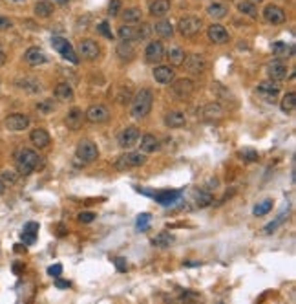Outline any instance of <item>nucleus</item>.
Returning <instances> with one entry per match:
<instances>
[{"label": "nucleus", "mask_w": 296, "mask_h": 304, "mask_svg": "<svg viewBox=\"0 0 296 304\" xmlns=\"http://www.w3.org/2000/svg\"><path fill=\"white\" fill-rule=\"evenodd\" d=\"M17 174L19 173H13V171H4V173L0 174V180L4 181V183H9V185H11V183L17 181Z\"/></svg>", "instance_id": "obj_49"}, {"label": "nucleus", "mask_w": 296, "mask_h": 304, "mask_svg": "<svg viewBox=\"0 0 296 304\" xmlns=\"http://www.w3.org/2000/svg\"><path fill=\"white\" fill-rule=\"evenodd\" d=\"M4 191H6V183H4V181L0 180V194L4 193Z\"/></svg>", "instance_id": "obj_60"}, {"label": "nucleus", "mask_w": 296, "mask_h": 304, "mask_svg": "<svg viewBox=\"0 0 296 304\" xmlns=\"http://www.w3.org/2000/svg\"><path fill=\"white\" fill-rule=\"evenodd\" d=\"M194 200H196L198 207H208L212 203V194H210V191H196Z\"/></svg>", "instance_id": "obj_39"}, {"label": "nucleus", "mask_w": 296, "mask_h": 304, "mask_svg": "<svg viewBox=\"0 0 296 304\" xmlns=\"http://www.w3.org/2000/svg\"><path fill=\"white\" fill-rule=\"evenodd\" d=\"M55 286L59 288V290H68V288H71V284H69L68 280H62V279H59V277L55 279Z\"/></svg>", "instance_id": "obj_57"}, {"label": "nucleus", "mask_w": 296, "mask_h": 304, "mask_svg": "<svg viewBox=\"0 0 296 304\" xmlns=\"http://www.w3.org/2000/svg\"><path fill=\"white\" fill-rule=\"evenodd\" d=\"M97 31H99V33H101V35H104V37H106L108 41H114V37H115V35H114V31H112V29H110V26H108V22H106V21L101 22V24L97 26Z\"/></svg>", "instance_id": "obj_46"}, {"label": "nucleus", "mask_w": 296, "mask_h": 304, "mask_svg": "<svg viewBox=\"0 0 296 304\" xmlns=\"http://www.w3.org/2000/svg\"><path fill=\"white\" fill-rule=\"evenodd\" d=\"M238 158L243 159V161H247V163H254V161L260 159V156H258V152H256L254 149H241V151L238 152Z\"/></svg>", "instance_id": "obj_43"}, {"label": "nucleus", "mask_w": 296, "mask_h": 304, "mask_svg": "<svg viewBox=\"0 0 296 304\" xmlns=\"http://www.w3.org/2000/svg\"><path fill=\"white\" fill-rule=\"evenodd\" d=\"M207 15L212 17L214 21H221V19H225L228 15V6L223 4V2H212L207 7Z\"/></svg>", "instance_id": "obj_28"}, {"label": "nucleus", "mask_w": 296, "mask_h": 304, "mask_svg": "<svg viewBox=\"0 0 296 304\" xmlns=\"http://www.w3.org/2000/svg\"><path fill=\"white\" fill-rule=\"evenodd\" d=\"M165 125L168 128H181L186 125V118L183 112L179 110H172V112H166L165 116Z\"/></svg>", "instance_id": "obj_25"}, {"label": "nucleus", "mask_w": 296, "mask_h": 304, "mask_svg": "<svg viewBox=\"0 0 296 304\" xmlns=\"http://www.w3.org/2000/svg\"><path fill=\"white\" fill-rule=\"evenodd\" d=\"M273 51L278 59H283V57H289L287 53H293V48L287 46L285 42H276V44H273Z\"/></svg>", "instance_id": "obj_44"}, {"label": "nucleus", "mask_w": 296, "mask_h": 304, "mask_svg": "<svg viewBox=\"0 0 296 304\" xmlns=\"http://www.w3.org/2000/svg\"><path fill=\"white\" fill-rule=\"evenodd\" d=\"M154 104V92L150 88H141V90L132 97V106L130 114L136 119H145L152 110Z\"/></svg>", "instance_id": "obj_2"}, {"label": "nucleus", "mask_w": 296, "mask_h": 304, "mask_svg": "<svg viewBox=\"0 0 296 304\" xmlns=\"http://www.w3.org/2000/svg\"><path fill=\"white\" fill-rule=\"evenodd\" d=\"M21 238H22V242L26 244V246H31V244L37 240V235H35V233H28V231H22Z\"/></svg>", "instance_id": "obj_52"}, {"label": "nucleus", "mask_w": 296, "mask_h": 304, "mask_svg": "<svg viewBox=\"0 0 296 304\" xmlns=\"http://www.w3.org/2000/svg\"><path fill=\"white\" fill-rule=\"evenodd\" d=\"M22 231H28V233H35V235H37V233H39V224H37V222H28Z\"/></svg>", "instance_id": "obj_55"}, {"label": "nucleus", "mask_w": 296, "mask_h": 304, "mask_svg": "<svg viewBox=\"0 0 296 304\" xmlns=\"http://www.w3.org/2000/svg\"><path fill=\"white\" fill-rule=\"evenodd\" d=\"M112 262H114V266H115V270H117L119 273H123V271L128 270V262H126V258H124V256H115Z\"/></svg>", "instance_id": "obj_47"}, {"label": "nucleus", "mask_w": 296, "mask_h": 304, "mask_svg": "<svg viewBox=\"0 0 296 304\" xmlns=\"http://www.w3.org/2000/svg\"><path fill=\"white\" fill-rule=\"evenodd\" d=\"M152 31H156L161 39H172L176 29H174V24L170 21L159 19V22H156V26H152Z\"/></svg>", "instance_id": "obj_24"}, {"label": "nucleus", "mask_w": 296, "mask_h": 304, "mask_svg": "<svg viewBox=\"0 0 296 304\" xmlns=\"http://www.w3.org/2000/svg\"><path fill=\"white\" fill-rule=\"evenodd\" d=\"M154 198L158 202L159 205H174L176 202L181 198V191H163V193L154 194Z\"/></svg>", "instance_id": "obj_26"}, {"label": "nucleus", "mask_w": 296, "mask_h": 304, "mask_svg": "<svg viewBox=\"0 0 296 304\" xmlns=\"http://www.w3.org/2000/svg\"><path fill=\"white\" fill-rule=\"evenodd\" d=\"M29 141H31L37 149H46V147H49V143H51V138H49V134L44 130V128H35V130H31V134H29Z\"/></svg>", "instance_id": "obj_22"}, {"label": "nucleus", "mask_w": 296, "mask_h": 304, "mask_svg": "<svg viewBox=\"0 0 296 304\" xmlns=\"http://www.w3.org/2000/svg\"><path fill=\"white\" fill-rule=\"evenodd\" d=\"M148 222H150V214L148 213H143V214H139V218H137V229H146V226H148Z\"/></svg>", "instance_id": "obj_53"}, {"label": "nucleus", "mask_w": 296, "mask_h": 304, "mask_svg": "<svg viewBox=\"0 0 296 304\" xmlns=\"http://www.w3.org/2000/svg\"><path fill=\"white\" fill-rule=\"evenodd\" d=\"M121 13V0H112L108 6V15L110 17H117Z\"/></svg>", "instance_id": "obj_50"}, {"label": "nucleus", "mask_w": 296, "mask_h": 304, "mask_svg": "<svg viewBox=\"0 0 296 304\" xmlns=\"http://www.w3.org/2000/svg\"><path fill=\"white\" fill-rule=\"evenodd\" d=\"M280 108L283 114H293L296 108V94L295 92H287L280 101Z\"/></svg>", "instance_id": "obj_35"}, {"label": "nucleus", "mask_w": 296, "mask_h": 304, "mask_svg": "<svg viewBox=\"0 0 296 304\" xmlns=\"http://www.w3.org/2000/svg\"><path fill=\"white\" fill-rule=\"evenodd\" d=\"M17 161V173L22 176H29L33 174L39 167L42 165V158L39 156V152L33 149H21L15 156Z\"/></svg>", "instance_id": "obj_1"}, {"label": "nucleus", "mask_w": 296, "mask_h": 304, "mask_svg": "<svg viewBox=\"0 0 296 304\" xmlns=\"http://www.w3.org/2000/svg\"><path fill=\"white\" fill-rule=\"evenodd\" d=\"M287 72H289V68H287V64L282 59H274L267 66V76L273 81H283L287 77Z\"/></svg>", "instance_id": "obj_17"}, {"label": "nucleus", "mask_w": 296, "mask_h": 304, "mask_svg": "<svg viewBox=\"0 0 296 304\" xmlns=\"http://www.w3.org/2000/svg\"><path fill=\"white\" fill-rule=\"evenodd\" d=\"M165 59V46L161 41H152L145 50V61L150 64H159Z\"/></svg>", "instance_id": "obj_12"}, {"label": "nucleus", "mask_w": 296, "mask_h": 304, "mask_svg": "<svg viewBox=\"0 0 296 304\" xmlns=\"http://www.w3.org/2000/svg\"><path fill=\"white\" fill-rule=\"evenodd\" d=\"M152 35V26L148 22H141L139 26H136V41H146Z\"/></svg>", "instance_id": "obj_41"}, {"label": "nucleus", "mask_w": 296, "mask_h": 304, "mask_svg": "<svg viewBox=\"0 0 296 304\" xmlns=\"http://www.w3.org/2000/svg\"><path fill=\"white\" fill-rule=\"evenodd\" d=\"M55 2H68V0H55Z\"/></svg>", "instance_id": "obj_63"}, {"label": "nucleus", "mask_w": 296, "mask_h": 304, "mask_svg": "<svg viewBox=\"0 0 296 304\" xmlns=\"http://www.w3.org/2000/svg\"><path fill=\"white\" fill-rule=\"evenodd\" d=\"M154 246H158V248H170L174 244V235H170L168 231H161L159 235H156V238L152 240Z\"/></svg>", "instance_id": "obj_37"}, {"label": "nucleus", "mask_w": 296, "mask_h": 304, "mask_svg": "<svg viewBox=\"0 0 296 304\" xmlns=\"http://www.w3.org/2000/svg\"><path fill=\"white\" fill-rule=\"evenodd\" d=\"M170 0H152L148 6V13L154 19H165L170 13Z\"/></svg>", "instance_id": "obj_19"}, {"label": "nucleus", "mask_w": 296, "mask_h": 304, "mask_svg": "<svg viewBox=\"0 0 296 304\" xmlns=\"http://www.w3.org/2000/svg\"><path fill=\"white\" fill-rule=\"evenodd\" d=\"M256 92H258V90H256ZM258 96L262 97V99H265L267 103H274L276 97H278V96H274V94H267V92H258Z\"/></svg>", "instance_id": "obj_56"}, {"label": "nucleus", "mask_w": 296, "mask_h": 304, "mask_svg": "<svg viewBox=\"0 0 296 304\" xmlns=\"http://www.w3.org/2000/svg\"><path fill=\"white\" fill-rule=\"evenodd\" d=\"M7 61V55H6V51H4V48H2V44H0V68L6 64Z\"/></svg>", "instance_id": "obj_58"}, {"label": "nucleus", "mask_w": 296, "mask_h": 304, "mask_svg": "<svg viewBox=\"0 0 296 304\" xmlns=\"http://www.w3.org/2000/svg\"><path fill=\"white\" fill-rule=\"evenodd\" d=\"M178 31L181 37H186V39H192L196 35L200 33L203 29V22H201L200 17H194V15H186V17H181L178 22Z\"/></svg>", "instance_id": "obj_3"}, {"label": "nucleus", "mask_w": 296, "mask_h": 304, "mask_svg": "<svg viewBox=\"0 0 296 304\" xmlns=\"http://www.w3.org/2000/svg\"><path fill=\"white\" fill-rule=\"evenodd\" d=\"M77 220L81 222V224H91V222L95 220V213H91V211H83V213H79Z\"/></svg>", "instance_id": "obj_48"}, {"label": "nucleus", "mask_w": 296, "mask_h": 304, "mask_svg": "<svg viewBox=\"0 0 296 304\" xmlns=\"http://www.w3.org/2000/svg\"><path fill=\"white\" fill-rule=\"evenodd\" d=\"M207 37L208 41L212 42V44H227L230 41V33L227 31L225 26H221V24H210L207 28Z\"/></svg>", "instance_id": "obj_15"}, {"label": "nucleus", "mask_w": 296, "mask_h": 304, "mask_svg": "<svg viewBox=\"0 0 296 304\" xmlns=\"http://www.w3.org/2000/svg\"><path fill=\"white\" fill-rule=\"evenodd\" d=\"M84 119L86 118H84V112L81 108H71L64 121H66V127H68L69 130H79L83 127Z\"/></svg>", "instance_id": "obj_21"}, {"label": "nucleus", "mask_w": 296, "mask_h": 304, "mask_svg": "<svg viewBox=\"0 0 296 304\" xmlns=\"http://www.w3.org/2000/svg\"><path fill=\"white\" fill-rule=\"evenodd\" d=\"M252 2H254V4H256V2H258V4H260V2H263V0H252Z\"/></svg>", "instance_id": "obj_62"}, {"label": "nucleus", "mask_w": 296, "mask_h": 304, "mask_svg": "<svg viewBox=\"0 0 296 304\" xmlns=\"http://www.w3.org/2000/svg\"><path fill=\"white\" fill-rule=\"evenodd\" d=\"M24 61L28 62L29 66H41L44 62H48V55H46L39 46H29V48L24 51Z\"/></svg>", "instance_id": "obj_18"}, {"label": "nucleus", "mask_w": 296, "mask_h": 304, "mask_svg": "<svg viewBox=\"0 0 296 304\" xmlns=\"http://www.w3.org/2000/svg\"><path fill=\"white\" fill-rule=\"evenodd\" d=\"M263 19L265 22L269 24H273V26H278V24H283V22L287 21V13H285V9L280 6H276V4H267V6L263 7Z\"/></svg>", "instance_id": "obj_10"}, {"label": "nucleus", "mask_w": 296, "mask_h": 304, "mask_svg": "<svg viewBox=\"0 0 296 304\" xmlns=\"http://www.w3.org/2000/svg\"><path fill=\"white\" fill-rule=\"evenodd\" d=\"M84 118H86V121L95 125L106 123L110 119V110L104 104H91L88 110L84 112Z\"/></svg>", "instance_id": "obj_11"}, {"label": "nucleus", "mask_w": 296, "mask_h": 304, "mask_svg": "<svg viewBox=\"0 0 296 304\" xmlns=\"http://www.w3.org/2000/svg\"><path fill=\"white\" fill-rule=\"evenodd\" d=\"M37 110L41 112V114H51V112L55 110V103H53V99H42L37 103Z\"/></svg>", "instance_id": "obj_45"}, {"label": "nucleus", "mask_w": 296, "mask_h": 304, "mask_svg": "<svg viewBox=\"0 0 296 304\" xmlns=\"http://www.w3.org/2000/svg\"><path fill=\"white\" fill-rule=\"evenodd\" d=\"M139 145H141V152H145V154H152V152H158L161 149V143H159V139L154 134H145L141 138Z\"/></svg>", "instance_id": "obj_27"}, {"label": "nucleus", "mask_w": 296, "mask_h": 304, "mask_svg": "<svg viewBox=\"0 0 296 304\" xmlns=\"http://www.w3.org/2000/svg\"><path fill=\"white\" fill-rule=\"evenodd\" d=\"M238 11L241 15L249 17V19H256L258 17V6L252 0H241V2H238Z\"/></svg>", "instance_id": "obj_34"}, {"label": "nucleus", "mask_w": 296, "mask_h": 304, "mask_svg": "<svg viewBox=\"0 0 296 304\" xmlns=\"http://www.w3.org/2000/svg\"><path fill=\"white\" fill-rule=\"evenodd\" d=\"M29 118L26 116V114H9L6 119H4V125H6V128L7 130H11V132H22V130H26L29 127Z\"/></svg>", "instance_id": "obj_13"}, {"label": "nucleus", "mask_w": 296, "mask_h": 304, "mask_svg": "<svg viewBox=\"0 0 296 304\" xmlns=\"http://www.w3.org/2000/svg\"><path fill=\"white\" fill-rule=\"evenodd\" d=\"M73 96H75V92L69 83H59L55 86V97L59 101H71Z\"/></svg>", "instance_id": "obj_33"}, {"label": "nucleus", "mask_w": 296, "mask_h": 304, "mask_svg": "<svg viewBox=\"0 0 296 304\" xmlns=\"http://www.w3.org/2000/svg\"><path fill=\"white\" fill-rule=\"evenodd\" d=\"M183 66L190 76H201L207 70V59L201 53H190L188 57H185Z\"/></svg>", "instance_id": "obj_9"}, {"label": "nucleus", "mask_w": 296, "mask_h": 304, "mask_svg": "<svg viewBox=\"0 0 296 304\" xmlns=\"http://www.w3.org/2000/svg\"><path fill=\"white\" fill-rule=\"evenodd\" d=\"M165 57L168 59V62H170V66H181L183 64V61H185V50L179 48V46H174V48H170L168 51H165Z\"/></svg>", "instance_id": "obj_32"}, {"label": "nucleus", "mask_w": 296, "mask_h": 304, "mask_svg": "<svg viewBox=\"0 0 296 304\" xmlns=\"http://www.w3.org/2000/svg\"><path fill=\"white\" fill-rule=\"evenodd\" d=\"M115 53L121 61H132L136 57V50H134V44L128 41H121L115 48Z\"/></svg>", "instance_id": "obj_31"}, {"label": "nucleus", "mask_w": 296, "mask_h": 304, "mask_svg": "<svg viewBox=\"0 0 296 304\" xmlns=\"http://www.w3.org/2000/svg\"><path fill=\"white\" fill-rule=\"evenodd\" d=\"M146 163V154L145 152H126L123 156H119L117 161H115V169L124 173V171H128L132 167H141Z\"/></svg>", "instance_id": "obj_4"}, {"label": "nucleus", "mask_w": 296, "mask_h": 304, "mask_svg": "<svg viewBox=\"0 0 296 304\" xmlns=\"http://www.w3.org/2000/svg\"><path fill=\"white\" fill-rule=\"evenodd\" d=\"M117 37L119 41H136V26H132V24H123V26H119L117 29Z\"/></svg>", "instance_id": "obj_36"}, {"label": "nucleus", "mask_w": 296, "mask_h": 304, "mask_svg": "<svg viewBox=\"0 0 296 304\" xmlns=\"http://www.w3.org/2000/svg\"><path fill=\"white\" fill-rule=\"evenodd\" d=\"M17 88H21V90L28 92V94H37V92H41V83H39V79H35V77H24V79H19L17 81Z\"/></svg>", "instance_id": "obj_29"}, {"label": "nucleus", "mask_w": 296, "mask_h": 304, "mask_svg": "<svg viewBox=\"0 0 296 304\" xmlns=\"http://www.w3.org/2000/svg\"><path fill=\"white\" fill-rule=\"evenodd\" d=\"M152 76H154V79H156V83L168 84V83H172L174 81V77H176V70H174V66H170V64H159V66L154 68Z\"/></svg>", "instance_id": "obj_16"}, {"label": "nucleus", "mask_w": 296, "mask_h": 304, "mask_svg": "<svg viewBox=\"0 0 296 304\" xmlns=\"http://www.w3.org/2000/svg\"><path fill=\"white\" fill-rule=\"evenodd\" d=\"M9 2H24V0H9Z\"/></svg>", "instance_id": "obj_61"}, {"label": "nucleus", "mask_w": 296, "mask_h": 304, "mask_svg": "<svg viewBox=\"0 0 296 304\" xmlns=\"http://www.w3.org/2000/svg\"><path fill=\"white\" fill-rule=\"evenodd\" d=\"M198 114H200L203 119H207V121H214V119L223 118L225 110H223V106H221L220 103H208V104H205Z\"/></svg>", "instance_id": "obj_20"}, {"label": "nucleus", "mask_w": 296, "mask_h": 304, "mask_svg": "<svg viewBox=\"0 0 296 304\" xmlns=\"http://www.w3.org/2000/svg\"><path fill=\"white\" fill-rule=\"evenodd\" d=\"M75 156L81 163H91V161H95V159L99 158V149H97V145L93 141H90V139H81V141L77 143Z\"/></svg>", "instance_id": "obj_5"}, {"label": "nucleus", "mask_w": 296, "mask_h": 304, "mask_svg": "<svg viewBox=\"0 0 296 304\" xmlns=\"http://www.w3.org/2000/svg\"><path fill=\"white\" fill-rule=\"evenodd\" d=\"M11 28H13V21L9 17L0 15V31H6V29H11Z\"/></svg>", "instance_id": "obj_51"}, {"label": "nucleus", "mask_w": 296, "mask_h": 304, "mask_svg": "<svg viewBox=\"0 0 296 304\" xmlns=\"http://www.w3.org/2000/svg\"><path fill=\"white\" fill-rule=\"evenodd\" d=\"M287 214H289V211H283V213L278 214V216H276L274 220L271 222V224H267V226L263 228V233H265V235H271V233H274L276 229L280 228V226H282L283 222H285V218H287Z\"/></svg>", "instance_id": "obj_38"}, {"label": "nucleus", "mask_w": 296, "mask_h": 304, "mask_svg": "<svg viewBox=\"0 0 296 304\" xmlns=\"http://www.w3.org/2000/svg\"><path fill=\"white\" fill-rule=\"evenodd\" d=\"M196 90V83H194L192 79H188V77H183V79H178V81H174L172 83V96L178 99V101H186V99H190Z\"/></svg>", "instance_id": "obj_6"}, {"label": "nucleus", "mask_w": 296, "mask_h": 304, "mask_svg": "<svg viewBox=\"0 0 296 304\" xmlns=\"http://www.w3.org/2000/svg\"><path fill=\"white\" fill-rule=\"evenodd\" d=\"M33 13L37 15L39 19H49L51 15L55 13V6H53V2H49V0H39L33 6Z\"/></svg>", "instance_id": "obj_23"}, {"label": "nucleus", "mask_w": 296, "mask_h": 304, "mask_svg": "<svg viewBox=\"0 0 296 304\" xmlns=\"http://www.w3.org/2000/svg\"><path fill=\"white\" fill-rule=\"evenodd\" d=\"M273 209V200H263V202H258L252 209V214L254 216H265Z\"/></svg>", "instance_id": "obj_42"}, {"label": "nucleus", "mask_w": 296, "mask_h": 304, "mask_svg": "<svg viewBox=\"0 0 296 304\" xmlns=\"http://www.w3.org/2000/svg\"><path fill=\"white\" fill-rule=\"evenodd\" d=\"M51 46H53V50H57L66 61L73 62V64L79 62V55H77V51L73 50V46H71V42H69L68 39H64V37H51Z\"/></svg>", "instance_id": "obj_7"}, {"label": "nucleus", "mask_w": 296, "mask_h": 304, "mask_svg": "<svg viewBox=\"0 0 296 304\" xmlns=\"http://www.w3.org/2000/svg\"><path fill=\"white\" fill-rule=\"evenodd\" d=\"M123 13L121 15V19H123L124 24H134V22H141L143 19V11H141V7L137 6H132V7H126V9H121Z\"/></svg>", "instance_id": "obj_30"}, {"label": "nucleus", "mask_w": 296, "mask_h": 304, "mask_svg": "<svg viewBox=\"0 0 296 304\" xmlns=\"http://www.w3.org/2000/svg\"><path fill=\"white\" fill-rule=\"evenodd\" d=\"M48 275L49 277H61L62 275V266L61 264H55V266H49L48 268Z\"/></svg>", "instance_id": "obj_54"}, {"label": "nucleus", "mask_w": 296, "mask_h": 304, "mask_svg": "<svg viewBox=\"0 0 296 304\" xmlns=\"http://www.w3.org/2000/svg\"><path fill=\"white\" fill-rule=\"evenodd\" d=\"M77 55H81L84 61H97L101 55V46L93 39H83L77 46Z\"/></svg>", "instance_id": "obj_8"}, {"label": "nucleus", "mask_w": 296, "mask_h": 304, "mask_svg": "<svg viewBox=\"0 0 296 304\" xmlns=\"http://www.w3.org/2000/svg\"><path fill=\"white\" fill-rule=\"evenodd\" d=\"M139 138H141V132H139L137 127H126L119 134V147L121 149H134L137 145Z\"/></svg>", "instance_id": "obj_14"}, {"label": "nucleus", "mask_w": 296, "mask_h": 304, "mask_svg": "<svg viewBox=\"0 0 296 304\" xmlns=\"http://www.w3.org/2000/svg\"><path fill=\"white\" fill-rule=\"evenodd\" d=\"M280 88H282V86L276 83V81H273V79L262 81V83L258 84V92H267V94H274V96L280 94Z\"/></svg>", "instance_id": "obj_40"}, {"label": "nucleus", "mask_w": 296, "mask_h": 304, "mask_svg": "<svg viewBox=\"0 0 296 304\" xmlns=\"http://www.w3.org/2000/svg\"><path fill=\"white\" fill-rule=\"evenodd\" d=\"M57 235H59V236H64V235H66V228H64L62 224L59 226V233H57Z\"/></svg>", "instance_id": "obj_59"}]
</instances>
